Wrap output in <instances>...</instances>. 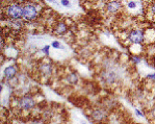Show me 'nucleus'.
I'll return each instance as SVG.
<instances>
[{
	"label": "nucleus",
	"instance_id": "1",
	"mask_svg": "<svg viewBox=\"0 0 155 124\" xmlns=\"http://www.w3.org/2000/svg\"><path fill=\"white\" fill-rule=\"evenodd\" d=\"M2 13L4 17H6L11 21L20 20L21 18H23V5L17 2L11 3L3 7Z\"/></svg>",
	"mask_w": 155,
	"mask_h": 124
},
{
	"label": "nucleus",
	"instance_id": "2",
	"mask_svg": "<svg viewBox=\"0 0 155 124\" xmlns=\"http://www.w3.org/2000/svg\"><path fill=\"white\" fill-rule=\"evenodd\" d=\"M39 17L38 6L35 3L27 2L23 5V19L24 21H33Z\"/></svg>",
	"mask_w": 155,
	"mask_h": 124
},
{
	"label": "nucleus",
	"instance_id": "3",
	"mask_svg": "<svg viewBox=\"0 0 155 124\" xmlns=\"http://www.w3.org/2000/svg\"><path fill=\"white\" fill-rule=\"evenodd\" d=\"M18 106L23 111H31L35 109V101L30 95H24L18 99Z\"/></svg>",
	"mask_w": 155,
	"mask_h": 124
},
{
	"label": "nucleus",
	"instance_id": "4",
	"mask_svg": "<svg viewBox=\"0 0 155 124\" xmlns=\"http://www.w3.org/2000/svg\"><path fill=\"white\" fill-rule=\"evenodd\" d=\"M128 40L133 44H140L145 41V33L142 29H132L128 33Z\"/></svg>",
	"mask_w": 155,
	"mask_h": 124
},
{
	"label": "nucleus",
	"instance_id": "5",
	"mask_svg": "<svg viewBox=\"0 0 155 124\" xmlns=\"http://www.w3.org/2000/svg\"><path fill=\"white\" fill-rule=\"evenodd\" d=\"M93 121L97 122V123H101V122H104L107 118V113L104 111V109H97L95 111H93L91 115Z\"/></svg>",
	"mask_w": 155,
	"mask_h": 124
},
{
	"label": "nucleus",
	"instance_id": "6",
	"mask_svg": "<svg viewBox=\"0 0 155 124\" xmlns=\"http://www.w3.org/2000/svg\"><path fill=\"white\" fill-rule=\"evenodd\" d=\"M24 28V21L22 20H12L9 23V29L14 33H19Z\"/></svg>",
	"mask_w": 155,
	"mask_h": 124
},
{
	"label": "nucleus",
	"instance_id": "7",
	"mask_svg": "<svg viewBox=\"0 0 155 124\" xmlns=\"http://www.w3.org/2000/svg\"><path fill=\"white\" fill-rule=\"evenodd\" d=\"M122 9V3L119 2V1H110V2H107L105 5V9L107 14H117L120 9Z\"/></svg>",
	"mask_w": 155,
	"mask_h": 124
},
{
	"label": "nucleus",
	"instance_id": "8",
	"mask_svg": "<svg viewBox=\"0 0 155 124\" xmlns=\"http://www.w3.org/2000/svg\"><path fill=\"white\" fill-rule=\"evenodd\" d=\"M53 71V66L51 64H48V63H43L39 66V72L43 75V76H49L52 74Z\"/></svg>",
	"mask_w": 155,
	"mask_h": 124
},
{
	"label": "nucleus",
	"instance_id": "9",
	"mask_svg": "<svg viewBox=\"0 0 155 124\" xmlns=\"http://www.w3.org/2000/svg\"><path fill=\"white\" fill-rule=\"evenodd\" d=\"M101 77H102V79L107 83H112L117 79V75H116V73H114V71H105V72H102Z\"/></svg>",
	"mask_w": 155,
	"mask_h": 124
},
{
	"label": "nucleus",
	"instance_id": "10",
	"mask_svg": "<svg viewBox=\"0 0 155 124\" xmlns=\"http://www.w3.org/2000/svg\"><path fill=\"white\" fill-rule=\"evenodd\" d=\"M67 31H68V27L64 22H59L55 25L54 29H53V33L57 35H63L67 33Z\"/></svg>",
	"mask_w": 155,
	"mask_h": 124
},
{
	"label": "nucleus",
	"instance_id": "11",
	"mask_svg": "<svg viewBox=\"0 0 155 124\" xmlns=\"http://www.w3.org/2000/svg\"><path fill=\"white\" fill-rule=\"evenodd\" d=\"M3 73H4V77H5V78L12 79V78L15 77L16 74H17V68H16L15 66H9L7 68L4 69Z\"/></svg>",
	"mask_w": 155,
	"mask_h": 124
},
{
	"label": "nucleus",
	"instance_id": "12",
	"mask_svg": "<svg viewBox=\"0 0 155 124\" xmlns=\"http://www.w3.org/2000/svg\"><path fill=\"white\" fill-rule=\"evenodd\" d=\"M52 117H53V111L51 109H46L42 112V118L44 119L45 121H49Z\"/></svg>",
	"mask_w": 155,
	"mask_h": 124
},
{
	"label": "nucleus",
	"instance_id": "13",
	"mask_svg": "<svg viewBox=\"0 0 155 124\" xmlns=\"http://www.w3.org/2000/svg\"><path fill=\"white\" fill-rule=\"evenodd\" d=\"M67 79L70 83H76L78 81V77H77V75L75 73H71L68 75Z\"/></svg>",
	"mask_w": 155,
	"mask_h": 124
},
{
	"label": "nucleus",
	"instance_id": "14",
	"mask_svg": "<svg viewBox=\"0 0 155 124\" xmlns=\"http://www.w3.org/2000/svg\"><path fill=\"white\" fill-rule=\"evenodd\" d=\"M28 124H46V121H45L43 118H37V119L31 120V121H29Z\"/></svg>",
	"mask_w": 155,
	"mask_h": 124
},
{
	"label": "nucleus",
	"instance_id": "15",
	"mask_svg": "<svg viewBox=\"0 0 155 124\" xmlns=\"http://www.w3.org/2000/svg\"><path fill=\"white\" fill-rule=\"evenodd\" d=\"M149 15L152 16V18L155 19V2H152L149 6Z\"/></svg>",
	"mask_w": 155,
	"mask_h": 124
},
{
	"label": "nucleus",
	"instance_id": "16",
	"mask_svg": "<svg viewBox=\"0 0 155 124\" xmlns=\"http://www.w3.org/2000/svg\"><path fill=\"white\" fill-rule=\"evenodd\" d=\"M127 7L131 9H136L138 7V2H135V1H128L127 2Z\"/></svg>",
	"mask_w": 155,
	"mask_h": 124
},
{
	"label": "nucleus",
	"instance_id": "17",
	"mask_svg": "<svg viewBox=\"0 0 155 124\" xmlns=\"http://www.w3.org/2000/svg\"><path fill=\"white\" fill-rule=\"evenodd\" d=\"M51 46H52V48H61L62 47L61 44H59V42H57V41H53L52 44H51Z\"/></svg>",
	"mask_w": 155,
	"mask_h": 124
},
{
	"label": "nucleus",
	"instance_id": "18",
	"mask_svg": "<svg viewBox=\"0 0 155 124\" xmlns=\"http://www.w3.org/2000/svg\"><path fill=\"white\" fill-rule=\"evenodd\" d=\"M149 115H150V118L152 119V120H155V106L151 109V111H150Z\"/></svg>",
	"mask_w": 155,
	"mask_h": 124
},
{
	"label": "nucleus",
	"instance_id": "19",
	"mask_svg": "<svg viewBox=\"0 0 155 124\" xmlns=\"http://www.w3.org/2000/svg\"><path fill=\"white\" fill-rule=\"evenodd\" d=\"M132 61H133L135 64H138L142 59H140V57H138V56H132Z\"/></svg>",
	"mask_w": 155,
	"mask_h": 124
},
{
	"label": "nucleus",
	"instance_id": "20",
	"mask_svg": "<svg viewBox=\"0 0 155 124\" xmlns=\"http://www.w3.org/2000/svg\"><path fill=\"white\" fill-rule=\"evenodd\" d=\"M42 51H43L46 55H48V54H49V46H45V47L42 49Z\"/></svg>",
	"mask_w": 155,
	"mask_h": 124
},
{
	"label": "nucleus",
	"instance_id": "21",
	"mask_svg": "<svg viewBox=\"0 0 155 124\" xmlns=\"http://www.w3.org/2000/svg\"><path fill=\"white\" fill-rule=\"evenodd\" d=\"M61 4L64 6H70L71 3L69 2V1H66V0H62V1H61Z\"/></svg>",
	"mask_w": 155,
	"mask_h": 124
},
{
	"label": "nucleus",
	"instance_id": "22",
	"mask_svg": "<svg viewBox=\"0 0 155 124\" xmlns=\"http://www.w3.org/2000/svg\"><path fill=\"white\" fill-rule=\"evenodd\" d=\"M135 113H136V114H138V117H143V115H142V113L140 112V111H138V109H135Z\"/></svg>",
	"mask_w": 155,
	"mask_h": 124
},
{
	"label": "nucleus",
	"instance_id": "23",
	"mask_svg": "<svg viewBox=\"0 0 155 124\" xmlns=\"http://www.w3.org/2000/svg\"><path fill=\"white\" fill-rule=\"evenodd\" d=\"M148 78H151V79H155V73H154V74H150V75H148Z\"/></svg>",
	"mask_w": 155,
	"mask_h": 124
}]
</instances>
